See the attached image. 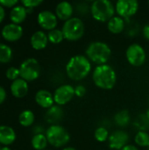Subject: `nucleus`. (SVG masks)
I'll return each instance as SVG.
<instances>
[{"mask_svg":"<svg viewBox=\"0 0 149 150\" xmlns=\"http://www.w3.org/2000/svg\"><path fill=\"white\" fill-rule=\"evenodd\" d=\"M91 71L90 61L83 54L72 56L66 64V74L73 81H81Z\"/></svg>","mask_w":149,"mask_h":150,"instance_id":"1","label":"nucleus"},{"mask_svg":"<svg viewBox=\"0 0 149 150\" xmlns=\"http://www.w3.org/2000/svg\"><path fill=\"white\" fill-rule=\"evenodd\" d=\"M92 80L95 85L103 90L112 89L117 82V74L108 64L97 66L92 72Z\"/></svg>","mask_w":149,"mask_h":150,"instance_id":"2","label":"nucleus"},{"mask_svg":"<svg viewBox=\"0 0 149 150\" xmlns=\"http://www.w3.org/2000/svg\"><path fill=\"white\" fill-rule=\"evenodd\" d=\"M111 55V47L103 41H93L86 48V57L97 66L106 64Z\"/></svg>","mask_w":149,"mask_h":150,"instance_id":"3","label":"nucleus"},{"mask_svg":"<svg viewBox=\"0 0 149 150\" xmlns=\"http://www.w3.org/2000/svg\"><path fill=\"white\" fill-rule=\"evenodd\" d=\"M115 12V5L110 0H96L90 5L93 18L99 22H108L114 17Z\"/></svg>","mask_w":149,"mask_h":150,"instance_id":"4","label":"nucleus"},{"mask_svg":"<svg viewBox=\"0 0 149 150\" xmlns=\"http://www.w3.org/2000/svg\"><path fill=\"white\" fill-rule=\"evenodd\" d=\"M61 31L63 33L64 39L68 41H76L83 36L85 26L81 18L73 17L64 22Z\"/></svg>","mask_w":149,"mask_h":150,"instance_id":"5","label":"nucleus"},{"mask_svg":"<svg viewBox=\"0 0 149 150\" xmlns=\"http://www.w3.org/2000/svg\"><path fill=\"white\" fill-rule=\"evenodd\" d=\"M48 143L54 148H61L68 143L70 135L68 132L60 125H51L46 131Z\"/></svg>","mask_w":149,"mask_h":150,"instance_id":"6","label":"nucleus"},{"mask_svg":"<svg viewBox=\"0 0 149 150\" xmlns=\"http://www.w3.org/2000/svg\"><path fill=\"white\" fill-rule=\"evenodd\" d=\"M19 73L20 78L26 82L38 79L40 75V66L39 62L34 58H28L25 60L19 67Z\"/></svg>","mask_w":149,"mask_h":150,"instance_id":"7","label":"nucleus"},{"mask_svg":"<svg viewBox=\"0 0 149 150\" xmlns=\"http://www.w3.org/2000/svg\"><path fill=\"white\" fill-rule=\"evenodd\" d=\"M126 56L127 62L134 67H140L143 65L147 59L145 49L137 43H133L127 47L126 51Z\"/></svg>","mask_w":149,"mask_h":150,"instance_id":"8","label":"nucleus"},{"mask_svg":"<svg viewBox=\"0 0 149 150\" xmlns=\"http://www.w3.org/2000/svg\"><path fill=\"white\" fill-rule=\"evenodd\" d=\"M139 10V2L136 0H119L115 4V11L122 18H129Z\"/></svg>","mask_w":149,"mask_h":150,"instance_id":"9","label":"nucleus"},{"mask_svg":"<svg viewBox=\"0 0 149 150\" xmlns=\"http://www.w3.org/2000/svg\"><path fill=\"white\" fill-rule=\"evenodd\" d=\"M54 100L57 105H64L75 97V88L70 84H62L54 92Z\"/></svg>","mask_w":149,"mask_h":150,"instance_id":"10","label":"nucleus"},{"mask_svg":"<svg viewBox=\"0 0 149 150\" xmlns=\"http://www.w3.org/2000/svg\"><path fill=\"white\" fill-rule=\"evenodd\" d=\"M129 135L123 130H116L112 132L108 138V145L111 149L121 150L128 145Z\"/></svg>","mask_w":149,"mask_h":150,"instance_id":"11","label":"nucleus"},{"mask_svg":"<svg viewBox=\"0 0 149 150\" xmlns=\"http://www.w3.org/2000/svg\"><path fill=\"white\" fill-rule=\"evenodd\" d=\"M37 21L40 26L45 30L52 31L57 26V17L55 13L50 11H42L37 16Z\"/></svg>","mask_w":149,"mask_h":150,"instance_id":"12","label":"nucleus"},{"mask_svg":"<svg viewBox=\"0 0 149 150\" xmlns=\"http://www.w3.org/2000/svg\"><path fill=\"white\" fill-rule=\"evenodd\" d=\"M1 35L7 41H16L18 40L23 35V28L20 25L17 24H7L2 29Z\"/></svg>","mask_w":149,"mask_h":150,"instance_id":"13","label":"nucleus"},{"mask_svg":"<svg viewBox=\"0 0 149 150\" xmlns=\"http://www.w3.org/2000/svg\"><path fill=\"white\" fill-rule=\"evenodd\" d=\"M74 12L73 5L67 1H63L59 3L55 7V15L57 18L63 20L64 22L70 19Z\"/></svg>","mask_w":149,"mask_h":150,"instance_id":"14","label":"nucleus"},{"mask_svg":"<svg viewBox=\"0 0 149 150\" xmlns=\"http://www.w3.org/2000/svg\"><path fill=\"white\" fill-rule=\"evenodd\" d=\"M35 101L42 108L49 109L54 105V95L47 90H40L35 94Z\"/></svg>","mask_w":149,"mask_h":150,"instance_id":"15","label":"nucleus"},{"mask_svg":"<svg viewBox=\"0 0 149 150\" xmlns=\"http://www.w3.org/2000/svg\"><path fill=\"white\" fill-rule=\"evenodd\" d=\"M10 89H11V94L15 98H22L27 94L29 87H28V83L25 80H24L22 78H18L11 83Z\"/></svg>","mask_w":149,"mask_h":150,"instance_id":"16","label":"nucleus"},{"mask_svg":"<svg viewBox=\"0 0 149 150\" xmlns=\"http://www.w3.org/2000/svg\"><path fill=\"white\" fill-rule=\"evenodd\" d=\"M30 42L33 49L42 50L47 46V43L49 41H48L47 34H46L43 31H37L32 35L30 39Z\"/></svg>","mask_w":149,"mask_h":150,"instance_id":"17","label":"nucleus"},{"mask_svg":"<svg viewBox=\"0 0 149 150\" xmlns=\"http://www.w3.org/2000/svg\"><path fill=\"white\" fill-rule=\"evenodd\" d=\"M63 111L60 105H53L49 109H47L46 113V120L49 124L52 125H58L57 123L60 122L63 118Z\"/></svg>","mask_w":149,"mask_h":150,"instance_id":"18","label":"nucleus"},{"mask_svg":"<svg viewBox=\"0 0 149 150\" xmlns=\"http://www.w3.org/2000/svg\"><path fill=\"white\" fill-rule=\"evenodd\" d=\"M16 140L15 131L8 126H0V144L8 146L12 144Z\"/></svg>","mask_w":149,"mask_h":150,"instance_id":"19","label":"nucleus"},{"mask_svg":"<svg viewBox=\"0 0 149 150\" xmlns=\"http://www.w3.org/2000/svg\"><path fill=\"white\" fill-rule=\"evenodd\" d=\"M27 16V11L25 7L23 5H16L14 6L10 12V18L13 24L19 25L21 24Z\"/></svg>","mask_w":149,"mask_h":150,"instance_id":"20","label":"nucleus"},{"mask_svg":"<svg viewBox=\"0 0 149 150\" xmlns=\"http://www.w3.org/2000/svg\"><path fill=\"white\" fill-rule=\"evenodd\" d=\"M125 20L119 16H114L107 22L108 30L113 34H119L125 29Z\"/></svg>","mask_w":149,"mask_h":150,"instance_id":"21","label":"nucleus"},{"mask_svg":"<svg viewBox=\"0 0 149 150\" xmlns=\"http://www.w3.org/2000/svg\"><path fill=\"white\" fill-rule=\"evenodd\" d=\"M32 146L35 150H45L48 142L46 137V134H34L32 138Z\"/></svg>","mask_w":149,"mask_h":150,"instance_id":"22","label":"nucleus"},{"mask_svg":"<svg viewBox=\"0 0 149 150\" xmlns=\"http://www.w3.org/2000/svg\"><path fill=\"white\" fill-rule=\"evenodd\" d=\"M34 114L32 111L30 110H25L23 111L19 116H18V121L19 124L25 127H30L33 124L34 122Z\"/></svg>","mask_w":149,"mask_h":150,"instance_id":"23","label":"nucleus"},{"mask_svg":"<svg viewBox=\"0 0 149 150\" xmlns=\"http://www.w3.org/2000/svg\"><path fill=\"white\" fill-rule=\"evenodd\" d=\"M115 123L121 127H126L130 122V115L127 110H121L118 112L114 116Z\"/></svg>","mask_w":149,"mask_h":150,"instance_id":"24","label":"nucleus"},{"mask_svg":"<svg viewBox=\"0 0 149 150\" xmlns=\"http://www.w3.org/2000/svg\"><path fill=\"white\" fill-rule=\"evenodd\" d=\"M12 58L11 48L3 43H0V63H7Z\"/></svg>","mask_w":149,"mask_h":150,"instance_id":"25","label":"nucleus"},{"mask_svg":"<svg viewBox=\"0 0 149 150\" xmlns=\"http://www.w3.org/2000/svg\"><path fill=\"white\" fill-rule=\"evenodd\" d=\"M47 38L48 41L52 44H60L64 40V35L61 29L55 28L52 31H49V33H47Z\"/></svg>","mask_w":149,"mask_h":150,"instance_id":"26","label":"nucleus"},{"mask_svg":"<svg viewBox=\"0 0 149 150\" xmlns=\"http://www.w3.org/2000/svg\"><path fill=\"white\" fill-rule=\"evenodd\" d=\"M135 143L140 147H148L149 146V134L146 131H139L134 137Z\"/></svg>","mask_w":149,"mask_h":150,"instance_id":"27","label":"nucleus"},{"mask_svg":"<svg viewBox=\"0 0 149 150\" xmlns=\"http://www.w3.org/2000/svg\"><path fill=\"white\" fill-rule=\"evenodd\" d=\"M94 137L98 142H105L109 138V132L104 127H97L94 132Z\"/></svg>","mask_w":149,"mask_h":150,"instance_id":"28","label":"nucleus"},{"mask_svg":"<svg viewBox=\"0 0 149 150\" xmlns=\"http://www.w3.org/2000/svg\"><path fill=\"white\" fill-rule=\"evenodd\" d=\"M5 76L9 80H12L15 81L16 79L18 78V76H20V73H19V69L15 68V67H10L6 72H5Z\"/></svg>","mask_w":149,"mask_h":150,"instance_id":"29","label":"nucleus"},{"mask_svg":"<svg viewBox=\"0 0 149 150\" xmlns=\"http://www.w3.org/2000/svg\"><path fill=\"white\" fill-rule=\"evenodd\" d=\"M42 3H43L42 0H22L21 1V4L24 7L30 8V9H33L34 7L39 6Z\"/></svg>","mask_w":149,"mask_h":150,"instance_id":"30","label":"nucleus"},{"mask_svg":"<svg viewBox=\"0 0 149 150\" xmlns=\"http://www.w3.org/2000/svg\"><path fill=\"white\" fill-rule=\"evenodd\" d=\"M85 94H86V88L83 85L79 84L75 87V96L78 98H83Z\"/></svg>","mask_w":149,"mask_h":150,"instance_id":"31","label":"nucleus"},{"mask_svg":"<svg viewBox=\"0 0 149 150\" xmlns=\"http://www.w3.org/2000/svg\"><path fill=\"white\" fill-rule=\"evenodd\" d=\"M18 2L17 0H1L0 1V5H2L3 7H8V8H11V7H14L17 5Z\"/></svg>","mask_w":149,"mask_h":150,"instance_id":"32","label":"nucleus"},{"mask_svg":"<svg viewBox=\"0 0 149 150\" xmlns=\"http://www.w3.org/2000/svg\"><path fill=\"white\" fill-rule=\"evenodd\" d=\"M142 33H143V36L149 40V22L147 23L144 27H143V30H142Z\"/></svg>","mask_w":149,"mask_h":150,"instance_id":"33","label":"nucleus"},{"mask_svg":"<svg viewBox=\"0 0 149 150\" xmlns=\"http://www.w3.org/2000/svg\"><path fill=\"white\" fill-rule=\"evenodd\" d=\"M5 98H6V91L2 86H0V105L4 102Z\"/></svg>","mask_w":149,"mask_h":150,"instance_id":"34","label":"nucleus"},{"mask_svg":"<svg viewBox=\"0 0 149 150\" xmlns=\"http://www.w3.org/2000/svg\"><path fill=\"white\" fill-rule=\"evenodd\" d=\"M32 132L34 133V134H43L44 128L41 126H35L32 129Z\"/></svg>","mask_w":149,"mask_h":150,"instance_id":"35","label":"nucleus"},{"mask_svg":"<svg viewBox=\"0 0 149 150\" xmlns=\"http://www.w3.org/2000/svg\"><path fill=\"white\" fill-rule=\"evenodd\" d=\"M4 17H5V11H4V8L2 5H0V23L4 20Z\"/></svg>","mask_w":149,"mask_h":150,"instance_id":"36","label":"nucleus"},{"mask_svg":"<svg viewBox=\"0 0 149 150\" xmlns=\"http://www.w3.org/2000/svg\"><path fill=\"white\" fill-rule=\"evenodd\" d=\"M121 150H139V149H138V148H137L136 146H134V145H131V144H128V145H126V147H124V148H123Z\"/></svg>","mask_w":149,"mask_h":150,"instance_id":"37","label":"nucleus"},{"mask_svg":"<svg viewBox=\"0 0 149 150\" xmlns=\"http://www.w3.org/2000/svg\"><path fill=\"white\" fill-rule=\"evenodd\" d=\"M62 150H76L75 148H72V147H68V148H64Z\"/></svg>","mask_w":149,"mask_h":150,"instance_id":"38","label":"nucleus"},{"mask_svg":"<svg viewBox=\"0 0 149 150\" xmlns=\"http://www.w3.org/2000/svg\"><path fill=\"white\" fill-rule=\"evenodd\" d=\"M0 150H11L9 147H7V146H4V147H3V148H1V149Z\"/></svg>","mask_w":149,"mask_h":150,"instance_id":"39","label":"nucleus"},{"mask_svg":"<svg viewBox=\"0 0 149 150\" xmlns=\"http://www.w3.org/2000/svg\"><path fill=\"white\" fill-rule=\"evenodd\" d=\"M146 116L148 117V119L149 120V108L147 110V113H146Z\"/></svg>","mask_w":149,"mask_h":150,"instance_id":"40","label":"nucleus"},{"mask_svg":"<svg viewBox=\"0 0 149 150\" xmlns=\"http://www.w3.org/2000/svg\"><path fill=\"white\" fill-rule=\"evenodd\" d=\"M148 150H149V146H148Z\"/></svg>","mask_w":149,"mask_h":150,"instance_id":"41","label":"nucleus"},{"mask_svg":"<svg viewBox=\"0 0 149 150\" xmlns=\"http://www.w3.org/2000/svg\"><path fill=\"white\" fill-rule=\"evenodd\" d=\"M148 6H149V1H148Z\"/></svg>","mask_w":149,"mask_h":150,"instance_id":"42","label":"nucleus"},{"mask_svg":"<svg viewBox=\"0 0 149 150\" xmlns=\"http://www.w3.org/2000/svg\"><path fill=\"white\" fill-rule=\"evenodd\" d=\"M0 149H1V146H0Z\"/></svg>","mask_w":149,"mask_h":150,"instance_id":"43","label":"nucleus"},{"mask_svg":"<svg viewBox=\"0 0 149 150\" xmlns=\"http://www.w3.org/2000/svg\"><path fill=\"white\" fill-rule=\"evenodd\" d=\"M0 37H1V34H0Z\"/></svg>","mask_w":149,"mask_h":150,"instance_id":"44","label":"nucleus"},{"mask_svg":"<svg viewBox=\"0 0 149 150\" xmlns=\"http://www.w3.org/2000/svg\"><path fill=\"white\" fill-rule=\"evenodd\" d=\"M45 150H48V149H45Z\"/></svg>","mask_w":149,"mask_h":150,"instance_id":"45","label":"nucleus"}]
</instances>
